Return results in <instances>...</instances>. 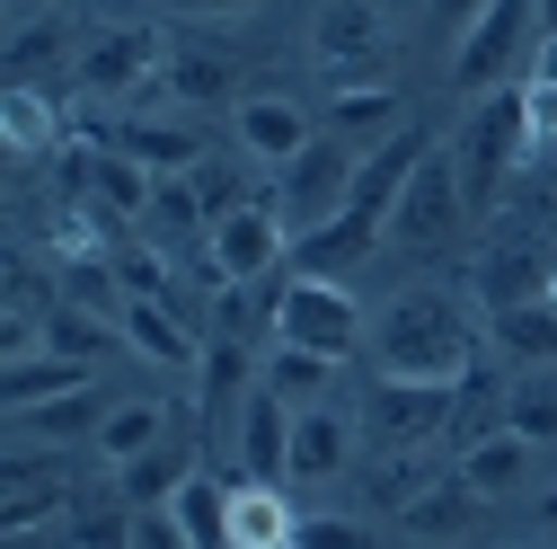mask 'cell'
<instances>
[{
	"label": "cell",
	"instance_id": "obj_1",
	"mask_svg": "<svg viewBox=\"0 0 557 549\" xmlns=\"http://www.w3.org/2000/svg\"><path fill=\"white\" fill-rule=\"evenodd\" d=\"M478 355V319L460 293H407L381 310V373L407 381H460Z\"/></svg>",
	"mask_w": 557,
	"mask_h": 549
},
{
	"label": "cell",
	"instance_id": "obj_2",
	"mask_svg": "<svg viewBox=\"0 0 557 549\" xmlns=\"http://www.w3.org/2000/svg\"><path fill=\"white\" fill-rule=\"evenodd\" d=\"M522 151H531V124H522V89H486L478 107H469V133H460V186H469V213H496L505 204V186H513V169H522Z\"/></svg>",
	"mask_w": 557,
	"mask_h": 549
},
{
	"label": "cell",
	"instance_id": "obj_3",
	"mask_svg": "<svg viewBox=\"0 0 557 549\" xmlns=\"http://www.w3.org/2000/svg\"><path fill=\"white\" fill-rule=\"evenodd\" d=\"M274 337L345 364V355H355V337H363V302L345 293L336 274H293V284L274 293Z\"/></svg>",
	"mask_w": 557,
	"mask_h": 549
},
{
	"label": "cell",
	"instance_id": "obj_4",
	"mask_svg": "<svg viewBox=\"0 0 557 549\" xmlns=\"http://www.w3.org/2000/svg\"><path fill=\"white\" fill-rule=\"evenodd\" d=\"M284 257H293V231H284V204L274 195L239 204V213H222L203 231V274H213V284H265Z\"/></svg>",
	"mask_w": 557,
	"mask_h": 549
},
{
	"label": "cell",
	"instance_id": "obj_5",
	"mask_svg": "<svg viewBox=\"0 0 557 549\" xmlns=\"http://www.w3.org/2000/svg\"><path fill=\"white\" fill-rule=\"evenodd\" d=\"M363 435L381 452H416V443H434L451 435V381H407V373H381L372 399H363Z\"/></svg>",
	"mask_w": 557,
	"mask_h": 549
},
{
	"label": "cell",
	"instance_id": "obj_6",
	"mask_svg": "<svg viewBox=\"0 0 557 549\" xmlns=\"http://www.w3.org/2000/svg\"><path fill=\"white\" fill-rule=\"evenodd\" d=\"M310 45H319V72H327L336 89H355V81H381V62H389V19L372 10V0H319Z\"/></svg>",
	"mask_w": 557,
	"mask_h": 549
},
{
	"label": "cell",
	"instance_id": "obj_7",
	"mask_svg": "<svg viewBox=\"0 0 557 549\" xmlns=\"http://www.w3.org/2000/svg\"><path fill=\"white\" fill-rule=\"evenodd\" d=\"M460 222H469V186H460V160H451V151H425V169L407 178L398 213H389V240H398V248H443Z\"/></svg>",
	"mask_w": 557,
	"mask_h": 549
},
{
	"label": "cell",
	"instance_id": "obj_8",
	"mask_svg": "<svg viewBox=\"0 0 557 549\" xmlns=\"http://www.w3.org/2000/svg\"><path fill=\"white\" fill-rule=\"evenodd\" d=\"M531 10H540V0H486V19L451 45V89H496L505 72H513V53L531 45Z\"/></svg>",
	"mask_w": 557,
	"mask_h": 549
},
{
	"label": "cell",
	"instance_id": "obj_9",
	"mask_svg": "<svg viewBox=\"0 0 557 549\" xmlns=\"http://www.w3.org/2000/svg\"><path fill=\"white\" fill-rule=\"evenodd\" d=\"M345 195H355V160L336 151V133H319L301 160L274 169V204H284V222H301V231L327 222V213H345Z\"/></svg>",
	"mask_w": 557,
	"mask_h": 549
},
{
	"label": "cell",
	"instance_id": "obj_10",
	"mask_svg": "<svg viewBox=\"0 0 557 549\" xmlns=\"http://www.w3.org/2000/svg\"><path fill=\"white\" fill-rule=\"evenodd\" d=\"M425 151H434V133H425V124H398L389 143H372V151L355 160V195H345V213H372V222L389 231V213H398L407 178L425 169Z\"/></svg>",
	"mask_w": 557,
	"mask_h": 549
},
{
	"label": "cell",
	"instance_id": "obj_11",
	"mask_svg": "<svg viewBox=\"0 0 557 549\" xmlns=\"http://www.w3.org/2000/svg\"><path fill=\"white\" fill-rule=\"evenodd\" d=\"M160 62H169V45H160L151 27H107V36L81 53V89H89V98H143V89L160 81Z\"/></svg>",
	"mask_w": 557,
	"mask_h": 549
},
{
	"label": "cell",
	"instance_id": "obj_12",
	"mask_svg": "<svg viewBox=\"0 0 557 549\" xmlns=\"http://www.w3.org/2000/svg\"><path fill=\"white\" fill-rule=\"evenodd\" d=\"M310 143H319V124H310L293 98H274V89H265V98H239V151H248L257 169H284V160H301Z\"/></svg>",
	"mask_w": 557,
	"mask_h": 549
},
{
	"label": "cell",
	"instance_id": "obj_13",
	"mask_svg": "<svg viewBox=\"0 0 557 549\" xmlns=\"http://www.w3.org/2000/svg\"><path fill=\"white\" fill-rule=\"evenodd\" d=\"M239 478H293V399H274L265 381L239 407Z\"/></svg>",
	"mask_w": 557,
	"mask_h": 549
},
{
	"label": "cell",
	"instance_id": "obj_14",
	"mask_svg": "<svg viewBox=\"0 0 557 549\" xmlns=\"http://www.w3.org/2000/svg\"><path fill=\"white\" fill-rule=\"evenodd\" d=\"M239 81V62H231V45H169V62H160V81L133 98V107H160V98H177V107H203V98H222Z\"/></svg>",
	"mask_w": 557,
	"mask_h": 549
},
{
	"label": "cell",
	"instance_id": "obj_15",
	"mask_svg": "<svg viewBox=\"0 0 557 549\" xmlns=\"http://www.w3.org/2000/svg\"><path fill=\"white\" fill-rule=\"evenodd\" d=\"M124 346L160 364V373H195L203 346H195V328H186V302H124Z\"/></svg>",
	"mask_w": 557,
	"mask_h": 549
},
{
	"label": "cell",
	"instance_id": "obj_16",
	"mask_svg": "<svg viewBox=\"0 0 557 549\" xmlns=\"http://www.w3.org/2000/svg\"><path fill=\"white\" fill-rule=\"evenodd\" d=\"M372 248H381L372 213H327V222H310L293 240V274H336V284H345V266H363Z\"/></svg>",
	"mask_w": 557,
	"mask_h": 549
},
{
	"label": "cell",
	"instance_id": "obj_17",
	"mask_svg": "<svg viewBox=\"0 0 557 549\" xmlns=\"http://www.w3.org/2000/svg\"><path fill=\"white\" fill-rule=\"evenodd\" d=\"M301 514L284 505L274 478H231V549H293Z\"/></svg>",
	"mask_w": 557,
	"mask_h": 549
},
{
	"label": "cell",
	"instance_id": "obj_18",
	"mask_svg": "<svg viewBox=\"0 0 557 549\" xmlns=\"http://www.w3.org/2000/svg\"><path fill=\"white\" fill-rule=\"evenodd\" d=\"M195 373H203V381H195V399H203V426H222L231 407H248V390L265 381V373H257V355L239 346V337H213Z\"/></svg>",
	"mask_w": 557,
	"mask_h": 549
},
{
	"label": "cell",
	"instance_id": "obj_19",
	"mask_svg": "<svg viewBox=\"0 0 557 549\" xmlns=\"http://www.w3.org/2000/svg\"><path fill=\"white\" fill-rule=\"evenodd\" d=\"M62 390H89V364L53 355V346L10 355V373H0V399H10V417H27V407H45V399H62Z\"/></svg>",
	"mask_w": 557,
	"mask_h": 549
},
{
	"label": "cell",
	"instance_id": "obj_20",
	"mask_svg": "<svg viewBox=\"0 0 557 549\" xmlns=\"http://www.w3.org/2000/svg\"><path fill=\"white\" fill-rule=\"evenodd\" d=\"M115 151H133L143 169L177 178V169H203V133L195 124H169V115H133V124H115Z\"/></svg>",
	"mask_w": 557,
	"mask_h": 549
},
{
	"label": "cell",
	"instance_id": "obj_21",
	"mask_svg": "<svg viewBox=\"0 0 557 549\" xmlns=\"http://www.w3.org/2000/svg\"><path fill=\"white\" fill-rule=\"evenodd\" d=\"M505 417H513V390H505V373H496V364H469V373L451 381V443L469 452L478 435H496Z\"/></svg>",
	"mask_w": 557,
	"mask_h": 549
},
{
	"label": "cell",
	"instance_id": "obj_22",
	"mask_svg": "<svg viewBox=\"0 0 557 549\" xmlns=\"http://www.w3.org/2000/svg\"><path fill=\"white\" fill-rule=\"evenodd\" d=\"M460 478L478 497H513L522 478H531V435H513V426H496V435H478L469 452H460Z\"/></svg>",
	"mask_w": 557,
	"mask_h": 549
},
{
	"label": "cell",
	"instance_id": "obj_23",
	"mask_svg": "<svg viewBox=\"0 0 557 549\" xmlns=\"http://www.w3.org/2000/svg\"><path fill=\"white\" fill-rule=\"evenodd\" d=\"M478 505H486V497H478L469 478L451 469V478H434V488H425V497H416V505L398 514V532H416V540H460V532L478 523Z\"/></svg>",
	"mask_w": 557,
	"mask_h": 549
},
{
	"label": "cell",
	"instance_id": "obj_24",
	"mask_svg": "<svg viewBox=\"0 0 557 549\" xmlns=\"http://www.w3.org/2000/svg\"><path fill=\"white\" fill-rule=\"evenodd\" d=\"M355 452V426L336 407H293V478H336Z\"/></svg>",
	"mask_w": 557,
	"mask_h": 549
},
{
	"label": "cell",
	"instance_id": "obj_25",
	"mask_svg": "<svg viewBox=\"0 0 557 549\" xmlns=\"http://www.w3.org/2000/svg\"><path fill=\"white\" fill-rule=\"evenodd\" d=\"M169 514L186 523V540H195V549H231V478H213V469H195L186 488L169 497Z\"/></svg>",
	"mask_w": 557,
	"mask_h": 549
},
{
	"label": "cell",
	"instance_id": "obj_26",
	"mask_svg": "<svg viewBox=\"0 0 557 549\" xmlns=\"http://www.w3.org/2000/svg\"><path fill=\"white\" fill-rule=\"evenodd\" d=\"M62 469L53 461H36V452H10V532H36V523H53L62 514Z\"/></svg>",
	"mask_w": 557,
	"mask_h": 549
},
{
	"label": "cell",
	"instance_id": "obj_27",
	"mask_svg": "<svg viewBox=\"0 0 557 549\" xmlns=\"http://www.w3.org/2000/svg\"><path fill=\"white\" fill-rule=\"evenodd\" d=\"M186 478H195V461H186V443H151V452H133L124 461V505H169L177 488H186Z\"/></svg>",
	"mask_w": 557,
	"mask_h": 549
},
{
	"label": "cell",
	"instance_id": "obj_28",
	"mask_svg": "<svg viewBox=\"0 0 557 549\" xmlns=\"http://www.w3.org/2000/svg\"><path fill=\"white\" fill-rule=\"evenodd\" d=\"M389 124H398V89H381V81H355V89H336V98H327V133H363V143H389Z\"/></svg>",
	"mask_w": 557,
	"mask_h": 549
},
{
	"label": "cell",
	"instance_id": "obj_29",
	"mask_svg": "<svg viewBox=\"0 0 557 549\" xmlns=\"http://www.w3.org/2000/svg\"><path fill=\"white\" fill-rule=\"evenodd\" d=\"M160 435H169V407H160V399H124V407H107V426H98V452L124 469L133 452H151Z\"/></svg>",
	"mask_w": 557,
	"mask_h": 549
},
{
	"label": "cell",
	"instance_id": "obj_30",
	"mask_svg": "<svg viewBox=\"0 0 557 549\" xmlns=\"http://www.w3.org/2000/svg\"><path fill=\"white\" fill-rule=\"evenodd\" d=\"M327 381H336V355H310V346H284V337H274V364H265V390L274 399L310 407V399H327Z\"/></svg>",
	"mask_w": 557,
	"mask_h": 549
},
{
	"label": "cell",
	"instance_id": "obj_31",
	"mask_svg": "<svg viewBox=\"0 0 557 549\" xmlns=\"http://www.w3.org/2000/svg\"><path fill=\"white\" fill-rule=\"evenodd\" d=\"M0 115H10V160H36V151L53 160V151H62V115H53L27 81H10V107H0Z\"/></svg>",
	"mask_w": 557,
	"mask_h": 549
},
{
	"label": "cell",
	"instance_id": "obj_32",
	"mask_svg": "<svg viewBox=\"0 0 557 549\" xmlns=\"http://www.w3.org/2000/svg\"><path fill=\"white\" fill-rule=\"evenodd\" d=\"M496 346L522 364H557V302H513L496 310Z\"/></svg>",
	"mask_w": 557,
	"mask_h": 549
},
{
	"label": "cell",
	"instance_id": "obj_33",
	"mask_svg": "<svg viewBox=\"0 0 557 549\" xmlns=\"http://www.w3.org/2000/svg\"><path fill=\"white\" fill-rule=\"evenodd\" d=\"M257 328H274L265 284H222V302H213V337H239V346H257Z\"/></svg>",
	"mask_w": 557,
	"mask_h": 549
},
{
	"label": "cell",
	"instance_id": "obj_34",
	"mask_svg": "<svg viewBox=\"0 0 557 549\" xmlns=\"http://www.w3.org/2000/svg\"><path fill=\"white\" fill-rule=\"evenodd\" d=\"M195 195H203V222H222V213H239V204H257V195H274V186H257L248 169H213V160H203V169H195Z\"/></svg>",
	"mask_w": 557,
	"mask_h": 549
},
{
	"label": "cell",
	"instance_id": "obj_35",
	"mask_svg": "<svg viewBox=\"0 0 557 549\" xmlns=\"http://www.w3.org/2000/svg\"><path fill=\"white\" fill-rule=\"evenodd\" d=\"M425 488H434V469L416 461V452H389V461L372 469V505H398V514H407V505L425 497Z\"/></svg>",
	"mask_w": 557,
	"mask_h": 549
},
{
	"label": "cell",
	"instance_id": "obj_36",
	"mask_svg": "<svg viewBox=\"0 0 557 549\" xmlns=\"http://www.w3.org/2000/svg\"><path fill=\"white\" fill-rule=\"evenodd\" d=\"M522 124H531V151H557V72H540V62L522 81Z\"/></svg>",
	"mask_w": 557,
	"mask_h": 549
},
{
	"label": "cell",
	"instance_id": "obj_37",
	"mask_svg": "<svg viewBox=\"0 0 557 549\" xmlns=\"http://www.w3.org/2000/svg\"><path fill=\"white\" fill-rule=\"evenodd\" d=\"M27 426H45V435H81V426H107V417H98V390H62V399L27 407Z\"/></svg>",
	"mask_w": 557,
	"mask_h": 549
},
{
	"label": "cell",
	"instance_id": "obj_38",
	"mask_svg": "<svg viewBox=\"0 0 557 549\" xmlns=\"http://www.w3.org/2000/svg\"><path fill=\"white\" fill-rule=\"evenodd\" d=\"M293 549H381V540H372V523H345V514H301Z\"/></svg>",
	"mask_w": 557,
	"mask_h": 549
},
{
	"label": "cell",
	"instance_id": "obj_39",
	"mask_svg": "<svg viewBox=\"0 0 557 549\" xmlns=\"http://www.w3.org/2000/svg\"><path fill=\"white\" fill-rule=\"evenodd\" d=\"M72 549H133V514H124V505H81Z\"/></svg>",
	"mask_w": 557,
	"mask_h": 549
},
{
	"label": "cell",
	"instance_id": "obj_40",
	"mask_svg": "<svg viewBox=\"0 0 557 549\" xmlns=\"http://www.w3.org/2000/svg\"><path fill=\"white\" fill-rule=\"evenodd\" d=\"M513 435H531V443H548L557 435V390L540 381V390H513V417H505Z\"/></svg>",
	"mask_w": 557,
	"mask_h": 549
},
{
	"label": "cell",
	"instance_id": "obj_41",
	"mask_svg": "<svg viewBox=\"0 0 557 549\" xmlns=\"http://www.w3.org/2000/svg\"><path fill=\"white\" fill-rule=\"evenodd\" d=\"M53 53H62V27H53V19H45V27H18V36H10V72L27 81L36 62H53Z\"/></svg>",
	"mask_w": 557,
	"mask_h": 549
},
{
	"label": "cell",
	"instance_id": "obj_42",
	"mask_svg": "<svg viewBox=\"0 0 557 549\" xmlns=\"http://www.w3.org/2000/svg\"><path fill=\"white\" fill-rule=\"evenodd\" d=\"M133 549H195V540H186V523H177L169 505H143V523H133Z\"/></svg>",
	"mask_w": 557,
	"mask_h": 549
},
{
	"label": "cell",
	"instance_id": "obj_43",
	"mask_svg": "<svg viewBox=\"0 0 557 549\" xmlns=\"http://www.w3.org/2000/svg\"><path fill=\"white\" fill-rule=\"evenodd\" d=\"M478 19H486V0H425V27H434V36H451V45H460Z\"/></svg>",
	"mask_w": 557,
	"mask_h": 549
},
{
	"label": "cell",
	"instance_id": "obj_44",
	"mask_svg": "<svg viewBox=\"0 0 557 549\" xmlns=\"http://www.w3.org/2000/svg\"><path fill=\"white\" fill-rule=\"evenodd\" d=\"M186 10H203V19H222V10H257V0H186Z\"/></svg>",
	"mask_w": 557,
	"mask_h": 549
},
{
	"label": "cell",
	"instance_id": "obj_45",
	"mask_svg": "<svg viewBox=\"0 0 557 549\" xmlns=\"http://www.w3.org/2000/svg\"><path fill=\"white\" fill-rule=\"evenodd\" d=\"M540 72H557V36H548V45H540Z\"/></svg>",
	"mask_w": 557,
	"mask_h": 549
},
{
	"label": "cell",
	"instance_id": "obj_46",
	"mask_svg": "<svg viewBox=\"0 0 557 549\" xmlns=\"http://www.w3.org/2000/svg\"><path fill=\"white\" fill-rule=\"evenodd\" d=\"M540 523H557V488H548V497H540Z\"/></svg>",
	"mask_w": 557,
	"mask_h": 549
},
{
	"label": "cell",
	"instance_id": "obj_47",
	"mask_svg": "<svg viewBox=\"0 0 557 549\" xmlns=\"http://www.w3.org/2000/svg\"><path fill=\"white\" fill-rule=\"evenodd\" d=\"M540 19H548V36H557V0H540Z\"/></svg>",
	"mask_w": 557,
	"mask_h": 549
},
{
	"label": "cell",
	"instance_id": "obj_48",
	"mask_svg": "<svg viewBox=\"0 0 557 549\" xmlns=\"http://www.w3.org/2000/svg\"><path fill=\"white\" fill-rule=\"evenodd\" d=\"M540 302H557V274H548V293H540Z\"/></svg>",
	"mask_w": 557,
	"mask_h": 549
}]
</instances>
